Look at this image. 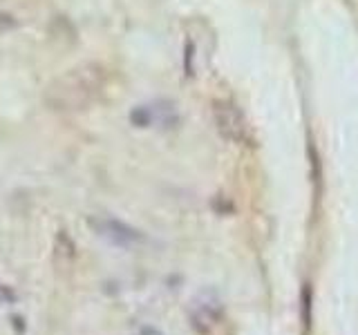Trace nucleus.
<instances>
[{
	"instance_id": "obj_2",
	"label": "nucleus",
	"mask_w": 358,
	"mask_h": 335,
	"mask_svg": "<svg viewBox=\"0 0 358 335\" xmlns=\"http://www.w3.org/2000/svg\"><path fill=\"white\" fill-rule=\"evenodd\" d=\"M213 121L224 139L231 143H246L249 139V126L242 117V112L229 100H213Z\"/></svg>"
},
{
	"instance_id": "obj_7",
	"label": "nucleus",
	"mask_w": 358,
	"mask_h": 335,
	"mask_svg": "<svg viewBox=\"0 0 358 335\" xmlns=\"http://www.w3.org/2000/svg\"><path fill=\"white\" fill-rule=\"evenodd\" d=\"M305 324L309 327V290H305Z\"/></svg>"
},
{
	"instance_id": "obj_4",
	"label": "nucleus",
	"mask_w": 358,
	"mask_h": 335,
	"mask_svg": "<svg viewBox=\"0 0 358 335\" xmlns=\"http://www.w3.org/2000/svg\"><path fill=\"white\" fill-rule=\"evenodd\" d=\"M222 318V306L217 302H201L193 311V324L199 331H210Z\"/></svg>"
},
{
	"instance_id": "obj_1",
	"label": "nucleus",
	"mask_w": 358,
	"mask_h": 335,
	"mask_svg": "<svg viewBox=\"0 0 358 335\" xmlns=\"http://www.w3.org/2000/svg\"><path fill=\"white\" fill-rule=\"evenodd\" d=\"M106 87V74L96 63H83L72 67L48 87L45 100L52 110L59 112H76L87 110L101 98Z\"/></svg>"
},
{
	"instance_id": "obj_3",
	"label": "nucleus",
	"mask_w": 358,
	"mask_h": 335,
	"mask_svg": "<svg viewBox=\"0 0 358 335\" xmlns=\"http://www.w3.org/2000/svg\"><path fill=\"white\" fill-rule=\"evenodd\" d=\"M92 226L99 230V234H103L106 239H110L115 246H121V248H132V246L143 244V234L119 219H94Z\"/></svg>"
},
{
	"instance_id": "obj_6",
	"label": "nucleus",
	"mask_w": 358,
	"mask_h": 335,
	"mask_svg": "<svg viewBox=\"0 0 358 335\" xmlns=\"http://www.w3.org/2000/svg\"><path fill=\"white\" fill-rule=\"evenodd\" d=\"M137 335H164V333L159 329H155V327H141L137 331Z\"/></svg>"
},
{
	"instance_id": "obj_5",
	"label": "nucleus",
	"mask_w": 358,
	"mask_h": 335,
	"mask_svg": "<svg viewBox=\"0 0 358 335\" xmlns=\"http://www.w3.org/2000/svg\"><path fill=\"white\" fill-rule=\"evenodd\" d=\"M16 299H18V295L14 288L0 284V304H16Z\"/></svg>"
}]
</instances>
